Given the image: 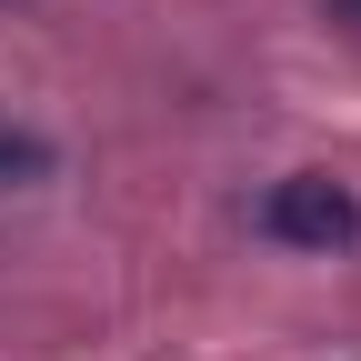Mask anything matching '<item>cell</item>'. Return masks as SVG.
<instances>
[{"label": "cell", "mask_w": 361, "mask_h": 361, "mask_svg": "<svg viewBox=\"0 0 361 361\" xmlns=\"http://www.w3.org/2000/svg\"><path fill=\"white\" fill-rule=\"evenodd\" d=\"M261 231L291 241V251H341V241H361V201L341 180H322V171H291V180H271Z\"/></svg>", "instance_id": "obj_1"}, {"label": "cell", "mask_w": 361, "mask_h": 361, "mask_svg": "<svg viewBox=\"0 0 361 361\" xmlns=\"http://www.w3.org/2000/svg\"><path fill=\"white\" fill-rule=\"evenodd\" d=\"M20 180H51V141L0 121V191H20Z\"/></svg>", "instance_id": "obj_2"}, {"label": "cell", "mask_w": 361, "mask_h": 361, "mask_svg": "<svg viewBox=\"0 0 361 361\" xmlns=\"http://www.w3.org/2000/svg\"><path fill=\"white\" fill-rule=\"evenodd\" d=\"M331 11H341V20H361V0H331Z\"/></svg>", "instance_id": "obj_3"}]
</instances>
